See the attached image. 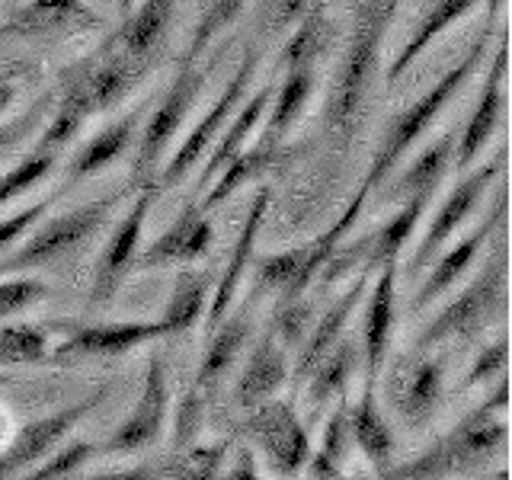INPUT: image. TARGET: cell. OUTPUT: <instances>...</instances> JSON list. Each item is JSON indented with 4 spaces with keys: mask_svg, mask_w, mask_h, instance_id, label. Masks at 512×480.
Returning a JSON list of instances; mask_svg holds the SVG:
<instances>
[{
    "mask_svg": "<svg viewBox=\"0 0 512 480\" xmlns=\"http://www.w3.org/2000/svg\"><path fill=\"white\" fill-rule=\"evenodd\" d=\"M48 295V285L42 279H29V276H0V320H7L13 314H20L32 308L36 301Z\"/></svg>",
    "mask_w": 512,
    "mask_h": 480,
    "instance_id": "obj_46",
    "label": "cell"
},
{
    "mask_svg": "<svg viewBox=\"0 0 512 480\" xmlns=\"http://www.w3.org/2000/svg\"><path fill=\"white\" fill-rule=\"evenodd\" d=\"M80 71H84V80H87L93 112H109L132 93V87L144 77V71H148V61L128 55L116 42V36H112L103 42L100 52L80 64Z\"/></svg>",
    "mask_w": 512,
    "mask_h": 480,
    "instance_id": "obj_17",
    "label": "cell"
},
{
    "mask_svg": "<svg viewBox=\"0 0 512 480\" xmlns=\"http://www.w3.org/2000/svg\"><path fill=\"white\" fill-rule=\"evenodd\" d=\"M314 68H295V71H285V80L282 87L272 93L269 100V109H266V125H263V138L260 141H269V144H282V138L288 135V128H292L304 106H308L311 93H314Z\"/></svg>",
    "mask_w": 512,
    "mask_h": 480,
    "instance_id": "obj_32",
    "label": "cell"
},
{
    "mask_svg": "<svg viewBox=\"0 0 512 480\" xmlns=\"http://www.w3.org/2000/svg\"><path fill=\"white\" fill-rule=\"evenodd\" d=\"M205 400H208V394H205V391L192 388V391L186 394V400L180 404V410H176L173 452H176V448H186V445H192V439L199 436L202 420H205Z\"/></svg>",
    "mask_w": 512,
    "mask_h": 480,
    "instance_id": "obj_49",
    "label": "cell"
},
{
    "mask_svg": "<svg viewBox=\"0 0 512 480\" xmlns=\"http://www.w3.org/2000/svg\"><path fill=\"white\" fill-rule=\"evenodd\" d=\"M173 7L176 0H144L132 16H125V26L116 32V42L128 55L148 58L151 48L164 39V32L173 20Z\"/></svg>",
    "mask_w": 512,
    "mask_h": 480,
    "instance_id": "obj_37",
    "label": "cell"
},
{
    "mask_svg": "<svg viewBox=\"0 0 512 480\" xmlns=\"http://www.w3.org/2000/svg\"><path fill=\"white\" fill-rule=\"evenodd\" d=\"M93 455H100V448L87 439H77V442H68L64 448H55L52 455H48L45 468L32 471L29 477L32 480H61V477H74L80 474V468H87V461Z\"/></svg>",
    "mask_w": 512,
    "mask_h": 480,
    "instance_id": "obj_45",
    "label": "cell"
},
{
    "mask_svg": "<svg viewBox=\"0 0 512 480\" xmlns=\"http://www.w3.org/2000/svg\"><path fill=\"white\" fill-rule=\"evenodd\" d=\"M100 26L103 16L87 0H29V4H23L4 23L0 36L36 39V36H55V32H84Z\"/></svg>",
    "mask_w": 512,
    "mask_h": 480,
    "instance_id": "obj_20",
    "label": "cell"
},
{
    "mask_svg": "<svg viewBox=\"0 0 512 480\" xmlns=\"http://www.w3.org/2000/svg\"><path fill=\"white\" fill-rule=\"evenodd\" d=\"M272 93H276V84H266L260 93L253 96L250 103H244V106L237 109V116H234L231 128H228V132H224V135H218L221 141L215 144V151H212V157H208L205 170L199 173V183H196V189H199V192H205V189H208V183L215 180V176L221 173V167L228 164V160H231L240 148H247L250 135L256 132V125H260V122H263V116H266Z\"/></svg>",
    "mask_w": 512,
    "mask_h": 480,
    "instance_id": "obj_31",
    "label": "cell"
},
{
    "mask_svg": "<svg viewBox=\"0 0 512 480\" xmlns=\"http://www.w3.org/2000/svg\"><path fill=\"white\" fill-rule=\"evenodd\" d=\"M503 224H506V189H500V196H496L493 212H490L484 221H480L468 237H461L452 250L442 253L439 260H432V263H429L432 272L423 279V285L413 292V298H410V314L426 311L429 304L436 301L439 295H445L448 288H452V285L464 276V272L471 269V263L477 260L480 247H484L487 240H490V234H493V231H500Z\"/></svg>",
    "mask_w": 512,
    "mask_h": 480,
    "instance_id": "obj_13",
    "label": "cell"
},
{
    "mask_svg": "<svg viewBox=\"0 0 512 480\" xmlns=\"http://www.w3.org/2000/svg\"><path fill=\"white\" fill-rule=\"evenodd\" d=\"M269 202H272V189H266V186H263L260 192H256L253 202H250V212H247V218H244V228H240L237 244L231 247L228 266H224L218 285L212 288V304H208V320H205V327H208V330H212V327L218 324V320L231 311L237 288H240V282H244V276H247V266L253 263L256 237H260V228H263V221H266Z\"/></svg>",
    "mask_w": 512,
    "mask_h": 480,
    "instance_id": "obj_21",
    "label": "cell"
},
{
    "mask_svg": "<svg viewBox=\"0 0 512 480\" xmlns=\"http://www.w3.org/2000/svg\"><path fill=\"white\" fill-rule=\"evenodd\" d=\"M48 359V336L32 324L0 327V365H39Z\"/></svg>",
    "mask_w": 512,
    "mask_h": 480,
    "instance_id": "obj_40",
    "label": "cell"
},
{
    "mask_svg": "<svg viewBox=\"0 0 512 480\" xmlns=\"http://www.w3.org/2000/svg\"><path fill=\"white\" fill-rule=\"evenodd\" d=\"M138 122H141V109L128 112V116L116 119L112 125H106L100 135H93L80 154L71 160L68 167V186L77 183V180H87V176L106 170L109 164H116V160L128 151V144L138 135Z\"/></svg>",
    "mask_w": 512,
    "mask_h": 480,
    "instance_id": "obj_28",
    "label": "cell"
},
{
    "mask_svg": "<svg viewBox=\"0 0 512 480\" xmlns=\"http://www.w3.org/2000/svg\"><path fill=\"white\" fill-rule=\"evenodd\" d=\"M397 4H400V0H397Z\"/></svg>",
    "mask_w": 512,
    "mask_h": 480,
    "instance_id": "obj_57",
    "label": "cell"
},
{
    "mask_svg": "<svg viewBox=\"0 0 512 480\" xmlns=\"http://www.w3.org/2000/svg\"><path fill=\"white\" fill-rule=\"evenodd\" d=\"M356 365H359V346L340 336V340L333 343V349L311 368L308 378H304L308 381V410L320 413L333 397H343Z\"/></svg>",
    "mask_w": 512,
    "mask_h": 480,
    "instance_id": "obj_30",
    "label": "cell"
},
{
    "mask_svg": "<svg viewBox=\"0 0 512 480\" xmlns=\"http://www.w3.org/2000/svg\"><path fill=\"white\" fill-rule=\"evenodd\" d=\"M285 381H288V356H285V346L266 330L263 340L256 343V349L250 352L244 372H240V381H237V404L244 407V410L263 404V400H269L272 394H276Z\"/></svg>",
    "mask_w": 512,
    "mask_h": 480,
    "instance_id": "obj_24",
    "label": "cell"
},
{
    "mask_svg": "<svg viewBox=\"0 0 512 480\" xmlns=\"http://www.w3.org/2000/svg\"><path fill=\"white\" fill-rule=\"evenodd\" d=\"M506 292H509V260H506V244L500 240L493 260H487V266L477 272L474 282L429 320L420 340H416V349L426 352L445 340H474L480 330H487L506 311Z\"/></svg>",
    "mask_w": 512,
    "mask_h": 480,
    "instance_id": "obj_4",
    "label": "cell"
},
{
    "mask_svg": "<svg viewBox=\"0 0 512 480\" xmlns=\"http://www.w3.org/2000/svg\"><path fill=\"white\" fill-rule=\"evenodd\" d=\"M490 32H493V20L484 23V29H480V36L474 39V45L468 48V52L461 55V61L455 64V68H448L436 84H432L420 100H416L410 109H404L400 116L391 119V125L384 128V138L378 144V151L372 157V167H368L365 180H362V189L372 196V192L388 180V173L397 167V160L404 157L416 141H420L426 135V128L436 122V116L445 109V103L452 100V96L468 84V80L474 77V71L484 64L487 58V45H490Z\"/></svg>",
    "mask_w": 512,
    "mask_h": 480,
    "instance_id": "obj_1",
    "label": "cell"
},
{
    "mask_svg": "<svg viewBox=\"0 0 512 480\" xmlns=\"http://www.w3.org/2000/svg\"><path fill=\"white\" fill-rule=\"evenodd\" d=\"M509 365V336H500V340H493L490 346H484L477 352L474 365L468 368V375L461 378L458 391H474L480 384H490L493 378H500Z\"/></svg>",
    "mask_w": 512,
    "mask_h": 480,
    "instance_id": "obj_47",
    "label": "cell"
},
{
    "mask_svg": "<svg viewBox=\"0 0 512 480\" xmlns=\"http://www.w3.org/2000/svg\"><path fill=\"white\" fill-rule=\"evenodd\" d=\"M234 442L221 439L218 445H186L176 448V455L160 464L157 471L144 474V477H170V480H215L221 477L224 461H228Z\"/></svg>",
    "mask_w": 512,
    "mask_h": 480,
    "instance_id": "obj_38",
    "label": "cell"
},
{
    "mask_svg": "<svg viewBox=\"0 0 512 480\" xmlns=\"http://www.w3.org/2000/svg\"><path fill=\"white\" fill-rule=\"evenodd\" d=\"M244 4H247V0H212V7L202 13L199 26L192 29V42L186 48V61H199V55L205 52V45L212 42L221 29H228L237 20L240 10H244Z\"/></svg>",
    "mask_w": 512,
    "mask_h": 480,
    "instance_id": "obj_44",
    "label": "cell"
},
{
    "mask_svg": "<svg viewBox=\"0 0 512 480\" xmlns=\"http://www.w3.org/2000/svg\"><path fill=\"white\" fill-rule=\"evenodd\" d=\"M221 477H231V480H253L256 477V455L253 448L240 445L237 448V461H231L228 471H221Z\"/></svg>",
    "mask_w": 512,
    "mask_h": 480,
    "instance_id": "obj_52",
    "label": "cell"
},
{
    "mask_svg": "<svg viewBox=\"0 0 512 480\" xmlns=\"http://www.w3.org/2000/svg\"><path fill=\"white\" fill-rule=\"evenodd\" d=\"M109 394V384H100L90 397H80L77 404L64 407L52 416H42V420H32L26 423L16 436L10 439L7 452L0 455V477H16L23 474L26 468H32L36 461L48 458L55 452V448L64 442V436L84 420V416H90L96 407L103 404Z\"/></svg>",
    "mask_w": 512,
    "mask_h": 480,
    "instance_id": "obj_10",
    "label": "cell"
},
{
    "mask_svg": "<svg viewBox=\"0 0 512 480\" xmlns=\"http://www.w3.org/2000/svg\"><path fill=\"white\" fill-rule=\"evenodd\" d=\"M452 151H455L452 135H442L439 141H432L429 148L391 183L388 199L404 202L410 196H429V199L436 196V189L442 186L448 167H452Z\"/></svg>",
    "mask_w": 512,
    "mask_h": 480,
    "instance_id": "obj_29",
    "label": "cell"
},
{
    "mask_svg": "<svg viewBox=\"0 0 512 480\" xmlns=\"http://www.w3.org/2000/svg\"><path fill=\"white\" fill-rule=\"evenodd\" d=\"M429 196H410L400 205V212L384 224L378 234H372V244H368V253H365V269H378L391 260H400V253L410 244V237L416 231V224H420L423 212L429 208Z\"/></svg>",
    "mask_w": 512,
    "mask_h": 480,
    "instance_id": "obj_35",
    "label": "cell"
},
{
    "mask_svg": "<svg viewBox=\"0 0 512 480\" xmlns=\"http://www.w3.org/2000/svg\"><path fill=\"white\" fill-rule=\"evenodd\" d=\"M474 7H477V0H436V4L429 7V13L420 20V26L413 29V36L407 39V45L400 48L397 58L388 64V71H384V80H388V87H394L397 80L410 71V64L420 58L448 26L464 20V16H468Z\"/></svg>",
    "mask_w": 512,
    "mask_h": 480,
    "instance_id": "obj_27",
    "label": "cell"
},
{
    "mask_svg": "<svg viewBox=\"0 0 512 480\" xmlns=\"http://www.w3.org/2000/svg\"><path fill=\"white\" fill-rule=\"evenodd\" d=\"M218 64V58H212L208 68H196V61H186L183 58V68L180 74L173 77L170 90L164 93V100L154 109V116L148 119L138 141V157L132 164V176H128V189H144V186H154V170L160 167L167 148L173 144L176 132H180L183 119L189 116L192 103L196 96L202 93V87L208 84V74Z\"/></svg>",
    "mask_w": 512,
    "mask_h": 480,
    "instance_id": "obj_6",
    "label": "cell"
},
{
    "mask_svg": "<svg viewBox=\"0 0 512 480\" xmlns=\"http://www.w3.org/2000/svg\"><path fill=\"white\" fill-rule=\"evenodd\" d=\"M52 170H55V151L36 148L32 154H26L13 170L0 176V208H7L13 199H20L23 192L36 189Z\"/></svg>",
    "mask_w": 512,
    "mask_h": 480,
    "instance_id": "obj_41",
    "label": "cell"
},
{
    "mask_svg": "<svg viewBox=\"0 0 512 480\" xmlns=\"http://www.w3.org/2000/svg\"><path fill=\"white\" fill-rule=\"evenodd\" d=\"M506 413H509V378L503 372L496 391L484 400V404L471 410L436 445H429L423 458L416 455V471L429 480H436V477H452L468 468H477L480 461L493 458L509 442Z\"/></svg>",
    "mask_w": 512,
    "mask_h": 480,
    "instance_id": "obj_3",
    "label": "cell"
},
{
    "mask_svg": "<svg viewBox=\"0 0 512 480\" xmlns=\"http://www.w3.org/2000/svg\"><path fill=\"white\" fill-rule=\"evenodd\" d=\"M445 391V362L442 359H420L400 362L391 378V397L400 410V420L410 429H423L436 416Z\"/></svg>",
    "mask_w": 512,
    "mask_h": 480,
    "instance_id": "obj_19",
    "label": "cell"
},
{
    "mask_svg": "<svg viewBox=\"0 0 512 480\" xmlns=\"http://www.w3.org/2000/svg\"><path fill=\"white\" fill-rule=\"evenodd\" d=\"M125 192H128V186L122 192H112L106 199H93L87 205H77L71 212L39 224V228H29L20 247L10 250L7 256H0V276H16V272H29V269H39V266L61 260L64 253L80 247L87 237H93L103 228L112 215V208L125 199Z\"/></svg>",
    "mask_w": 512,
    "mask_h": 480,
    "instance_id": "obj_5",
    "label": "cell"
},
{
    "mask_svg": "<svg viewBox=\"0 0 512 480\" xmlns=\"http://www.w3.org/2000/svg\"><path fill=\"white\" fill-rule=\"evenodd\" d=\"M400 260L378 266V279L368 292L365 320H362V359H365V384H375L391 352L394 317H397V276Z\"/></svg>",
    "mask_w": 512,
    "mask_h": 480,
    "instance_id": "obj_15",
    "label": "cell"
},
{
    "mask_svg": "<svg viewBox=\"0 0 512 480\" xmlns=\"http://www.w3.org/2000/svg\"><path fill=\"white\" fill-rule=\"evenodd\" d=\"M250 330H253V317L247 308L240 311H228L218 324L208 330V346L202 352V362H199V372L192 388H199L205 394H212L215 384L231 372V365L237 362L240 349L250 340Z\"/></svg>",
    "mask_w": 512,
    "mask_h": 480,
    "instance_id": "obj_23",
    "label": "cell"
},
{
    "mask_svg": "<svg viewBox=\"0 0 512 480\" xmlns=\"http://www.w3.org/2000/svg\"><path fill=\"white\" fill-rule=\"evenodd\" d=\"M295 32L285 42L282 64L285 71L295 68H314V61L324 55V48L330 42V20H327V0H314L308 10L301 13V20L292 26Z\"/></svg>",
    "mask_w": 512,
    "mask_h": 480,
    "instance_id": "obj_36",
    "label": "cell"
},
{
    "mask_svg": "<svg viewBox=\"0 0 512 480\" xmlns=\"http://www.w3.org/2000/svg\"><path fill=\"white\" fill-rule=\"evenodd\" d=\"M314 317V301L308 295L301 298H279L276 311H272V324H269V333L276 336V340L292 349L304 340V333H308V324Z\"/></svg>",
    "mask_w": 512,
    "mask_h": 480,
    "instance_id": "obj_43",
    "label": "cell"
},
{
    "mask_svg": "<svg viewBox=\"0 0 512 480\" xmlns=\"http://www.w3.org/2000/svg\"><path fill=\"white\" fill-rule=\"evenodd\" d=\"M256 61H260V55H256V48H247L244 58H240L237 64V74L228 80V87L221 90V96L212 103V109L205 112V116L196 122V128L183 138L180 144V151H176L164 170H160V176L154 180V186H160V192H167L173 186H180L183 183V176L199 164V160L205 157V151L212 148V141L221 135V128L228 125L231 119V112L240 106V100H244V93L247 87L253 84V77H256Z\"/></svg>",
    "mask_w": 512,
    "mask_h": 480,
    "instance_id": "obj_7",
    "label": "cell"
},
{
    "mask_svg": "<svg viewBox=\"0 0 512 480\" xmlns=\"http://www.w3.org/2000/svg\"><path fill=\"white\" fill-rule=\"evenodd\" d=\"M311 0H263V13L260 23L266 36H276V32H288L298 20L301 13L308 10Z\"/></svg>",
    "mask_w": 512,
    "mask_h": 480,
    "instance_id": "obj_50",
    "label": "cell"
},
{
    "mask_svg": "<svg viewBox=\"0 0 512 480\" xmlns=\"http://www.w3.org/2000/svg\"><path fill=\"white\" fill-rule=\"evenodd\" d=\"M132 10H135V0H119V13H122V16H128Z\"/></svg>",
    "mask_w": 512,
    "mask_h": 480,
    "instance_id": "obj_55",
    "label": "cell"
},
{
    "mask_svg": "<svg viewBox=\"0 0 512 480\" xmlns=\"http://www.w3.org/2000/svg\"><path fill=\"white\" fill-rule=\"evenodd\" d=\"M506 170V160L496 157L493 164H484L477 170H464V176H458V183L452 186V192L445 196V202L439 205L436 218L429 221L426 234L420 237V247H416L413 260H410V269L407 276L416 279L420 272L436 260V253L448 244V237H452L464 221H468V215L474 212V205L480 202V196L487 192V186L496 180Z\"/></svg>",
    "mask_w": 512,
    "mask_h": 480,
    "instance_id": "obj_9",
    "label": "cell"
},
{
    "mask_svg": "<svg viewBox=\"0 0 512 480\" xmlns=\"http://www.w3.org/2000/svg\"><path fill=\"white\" fill-rule=\"evenodd\" d=\"M506 74H509V52H506V42H503L493 55V64L487 71L484 90H480V100L471 112V119H468V125H464L461 138L455 141L452 164L458 167V173L474 167V160L490 144L496 125H500V116L506 109Z\"/></svg>",
    "mask_w": 512,
    "mask_h": 480,
    "instance_id": "obj_14",
    "label": "cell"
},
{
    "mask_svg": "<svg viewBox=\"0 0 512 480\" xmlns=\"http://www.w3.org/2000/svg\"><path fill=\"white\" fill-rule=\"evenodd\" d=\"M13 381V375H0V388H4V384H10Z\"/></svg>",
    "mask_w": 512,
    "mask_h": 480,
    "instance_id": "obj_56",
    "label": "cell"
},
{
    "mask_svg": "<svg viewBox=\"0 0 512 480\" xmlns=\"http://www.w3.org/2000/svg\"><path fill=\"white\" fill-rule=\"evenodd\" d=\"M304 253H308V244L295 247V250H285V253H269L256 260V285H253V298H260L263 292H276L282 295L288 285L295 282L298 269L304 263Z\"/></svg>",
    "mask_w": 512,
    "mask_h": 480,
    "instance_id": "obj_42",
    "label": "cell"
},
{
    "mask_svg": "<svg viewBox=\"0 0 512 480\" xmlns=\"http://www.w3.org/2000/svg\"><path fill=\"white\" fill-rule=\"evenodd\" d=\"M93 116V106H90V93H87V80H84V71H74V77L68 80V87H64V96L55 109L52 122L42 132L36 148L42 151H61L64 144H71L80 132H84L87 119Z\"/></svg>",
    "mask_w": 512,
    "mask_h": 480,
    "instance_id": "obj_33",
    "label": "cell"
},
{
    "mask_svg": "<svg viewBox=\"0 0 512 480\" xmlns=\"http://www.w3.org/2000/svg\"><path fill=\"white\" fill-rule=\"evenodd\" d=\"M349 420H346V400L340 397V404L330 413L327 420V429H324V439H320L317 448H311V458H308V474L317 477V480H333L340 477V464L349 452Z\"/></svg>",
    "mask_w": 512,
    "mask_h": 480,
    "instance_id": "obj_39",
    "label": "cell"
},
{
    "mask_svg": "<svg viewBox=\"0 0 512 480\" xmlns=\"http://www.w3.org/2000/svg\"><path fill=\"white\" fill-rule=\"evenodd\" d=\"M247 432L253 442L260 445V452L269 464L272 474L292 477L304 471V464L311 458V436L308 426L298 420L288 400H263V404L250 407Z\"/></svg>",
    "mask_w": 512,
    "mask_h": 480,
    "instance_id": "obj_8",
    "label": "cell"
},
{
    "mask_svg": "<svg viewBox=\"0 0 512 480\" xmlns=\"http://www.w3.org/2000/svg\"><path fill=\"white\" fill-rule=\"evenodd\" d=\"M506 4H509V0H487V20L496 23V16L506 10Z\"/></svg>",
    "mask_w": 512,
    "mask_h": 480,
    "instance_id": "obj_53",
    "label": "cell"
},
{
    "mask_svg": "<svg viewBox=\"0 0 512 480\" xmlns=\"http://www.w3.org/2000/svg\"><path fill=\"white\" fill-rule=\"evenodd\" d=\"M68 189H71V186L64 183L58 192H52V196L39 199L36 205H29V208H23V212H16V215H10V218H0V253H7V250L16 244V240H23V237H26L29 228H36V224L45 218V212H52L55 202H58Z\"/></svg>",
    "mask_w": 512,
    "mask_h": 480,
    "instance_id": "obj_48",
    "label": "cell"
},
{
    "mask_svg": "<svg viewBox=\"0 0 512 480\" xmlns=\"http://www.w3.org/2000/svg\"><path fill=\"white\" fill-rule=\"evenodd\" d=\"M48 106H52V93H45L39 103H32L26 116H20V119H13V122H4V125H0V151H7L10 144H16L20 138H26V135L32 132V128H36V125L45 119Z\"/></svg>",
    "mask_w": 512,
    "mask_h": 480,
    "instance_id": "obj_51",
    "label": "cell"
},
{
    "mask_svg": "<svg viewBox=\"0 0 512 480\" xmlns=\"http://www.w3.org/2000/svg\"><path fill=\"white\" fill-rule=\"evenodd\" d=\"M13 96H16V90H13L10 84H0V112H4V109H10Z\"/></svg>",
    "mask_w": 512,
    "mask_h": 480,
    "instance_id": "obj_54",
    "label": "cell"
},
{
    "mask_svg": "<svg viewBox=\"0 0 512 480\" xmlns=\"http://www.w3.org/2000/svg\"><path fill=\"white\" fill-rule=\"evenodd\" d=\"M346 420H349V439L359 445L365 461L372 464L375 474L381 477L391 468L394 436H391V426H388V420H384L381 404L375 397V384H365L359 404L352 410H346Z\"/></svg>",
    "mask_w": 512,
    "mask_h": 480,
    "instance_id": "obj_25",
    "label": "cell"
},
{
    "mask_svg": "<svg viewBox=\"0 0 512 480\" xmlns=\"http://www.w3.org/2000/svg\"><path fill=\"white\" fill-rule=\"evenodd\" d=\"M282 144H269V141H256L253 148H240L228 164L221 167V173L208 183L205 199L199 202L202 212H212L221 202H228L240 186L253 183L256 176H263L266 170L276 167V160L282 157Z\"/></svg>",
    "mask_w": 512,
    "mask_h": 480,
    "instance_id": "obj_26",
    "label": "cell"
},
{
    "mask_svg": "<svg viewBox=\"0 0 512 480\" xmlns=\"http://www.w3.org/2000/svg\"><path fill=\"white\" fill-rule=\"evenodd\" d=\"M154 199H157L154 186L138 189L135 205L128 208V212L122 215V221L112 228L106 247L100 253V263H96V272H93L90 308H100V304L106 308V304L116 298L125 276L135 269V256H138V247H141V231H144V221H148Z\"/></svg>",
    "mask_w": 512,
    "mask_h": 480,
    "instance_id": "obj_11",
    "label": "cell"
},
{
    "mask_svg": "<svg viewBox=\"0 0 512 480\" xmlns=\"http://www.w3.org/2000/svg\"><path fill=\"white\" fill-rule=\"evenodd\" d=\"M167 410H170L167 368H164V356L154 352L135 410L128 413V420L116 432H112L100 452L103 455H132V452H141V448H151L160 436H164Z\"/></svg>",
    "mask_w": 512,
    "mask_h": 480,
    "instance_id": "obj_12",
    "label": "cell"
},
{
    "mask_svg": "<svg viewBox=\"0 0 512 480\" xmlns=\"http://www.w3.org/2000/svg\"><path fill=\"white\" fill-rule=\"evenodd\" d=\"M394 10L397 0H365V7L356 16V26H352L346 55L340 61V71H336L327 100V125L343 138V144H349V135L356 128V119L365 103V93L372 87V77L381 58V42L394 20Z\"/></svg>",
    "mask_w": 512,
    "mask_h": 480,
    "instance_id": "obj_2",
    "label": "cell"
},
{
    "mask_svg": "<svg viewBox=\"0 0 512 480\" xmlns=\"http://www.w3.org/2000/svg\"><path fill=\"white\" fill-rule=\"evenodd\" d=\"M368 279H372V269H365V266H362V272L356 276V282H352V285L346 288V292L330 304L327 314L317 320L311 333H304V340H308V343H304V346H301V352H298V365H295V388H301L311 368H314L320 359H324L327 352L333 349V343L343 336V330H346V324H349V317L356 314L359 301H362V295H365Z\"/></svg>",
    "mask_w": 512,
    "mask_h": 480,
    "instance_id": "obj_22",
    "label": "cell"
},
{
    "mask_svg": "<svg viewBox=\"0 0 512 480\" xmlns=\"http://www.w3.org/2000/svg\"><path fill=\"white\" fill-rule=\"evenodd\" d=\"M215 288V276L212 272H202V269H183L180 276H176V285H173V295L167 301V311H164V327H167V336H180V333H189L192 327L199 324V317L205 311V301H208V292Z\"/></svg>",
    "mask_w": 512,
    "mask_h": 480,
    "instance_id": "obj_34",
    "label": "cell"
},
{
    "mask_svg": "<svg viewBox=\"0 0 512 480\" xmlns=\"http://www.w3.org/2000/svg\"><path fill=\"white\" fill-rule=\"evenodd\" d=\"M215 240V224L208 218L199 202H186V208L170 228L160 234L148 250H141L135 256V269H157V266H170V263H199L212 250Z\"/></svg>",
    "mask_w": 512,
    "mask_h": 480,
    "instance_id": "obj_16",
    "label": "cell"
},
{
    "mask_svg": "<svg viewBox=\"0 0 512 480\" xmlns=\"http://www.w3.org/2000/svg\"><path fill=\"white\" fill-rule=\"evenodd\" d=\"M164 320H122V324L77 327L61 340L52 359H77V356H122L151 340H164Z\"/></svg>",
    "mask_w": 512,
    "mask_h": 480,
    "instance_id": "obj_18",
    "label": "cell"
}]
</instances>
